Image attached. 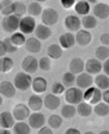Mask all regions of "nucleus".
I'll return each instance as SVG.
<instances>
[{"label":"nucleus","instance_id":"nucleus-1","mask_svg":"<svg viewBox=\"0 0 109 134\" xmlns=\"http://www.w3.org/2000/svg\"><path fill=\"white\" fill-rule=\"evenodd\" d=\"M13 83L15 85L16 89L20 90V91H26L32 85V79L30 77V75L26 72H21L17 73L14 77Z\"/></svg>","mask_w":109,"mask_h":134},{"label":"nucleus","instance_id":"nucleus-2","mask_svg":"<svg viewBox=\"0 0 109 134\" xmlns=\"http://www.w3.org/2000/svg\"><path fill=\"white\" fill-rule=\"evenodd\" d=\"M20 20V16H17L15 14L5 16L1 21V25H2L3 30H5L6 32H15L19 28Z\"/></svg>","mask_w":109,"mask_h":134},{"label":"nucleus","instance_id":"nucleus-3","mask_svg":"<svg viewBox=\"0 0 109 134\" xmlns=\"http://www.w3.org/2000/svg\"><path fill=\"white\" fill-rule=\"evenodd\" d=\"M65 99L69 104L78 105L84 100V93L82 89H80L79 87H70V89L65 92Z\"/></svg>","mask_w":109,"mask_h":134},{"label":"nucleus","instance_id":"nucleus-4","mask_svg":"<svg viewBox=\"0 0 109 134\" xmlns=\"http://www.w3.org/2000/svg\"><path fill=\"white\" fill-rule=\"evenodd\" d=\"M102 92L99 88L90 87L84 93V100L90 103L91 105H96L102 100Z\"/></svg>","mask_w":109,"mask_h":134},{"label":"nucleus","instance_id":"nucleus-5","mask_svg":"<svg viewBox=\"0 0 109 134\" xmlns=\"http://www.w3.org/2000/svg\"><path fill=\"white\" fill-rule=\"evenodd\" d=\"M12 114H13L15 120L24 121L25 119H28V117L30 115V108L28 107V105L19 103V104L15 105V107L13 108Z\"/></svg>","mask_w":109,"mask_h":134},{"label":"nucleus","instance_id":"nucleus-6","mask_svg":"<svg viewBox=\"0 0 109 134\" xmlns=\"http://www.w3.org/2000/svg\"><path fill=\"white\" fill-rule=\"evenodd\" d=\"M59 20V14L54 8H46L41 13V21L43 24L51 26L54 25Z\"/></svg>","mask_w":109,"mask_h":134},{"label":"nucleus","instance_id":"nucleus-7","mask_svg":"<svg viewBox=\"0 0 109 134\" xmlns=\"http://www.w3.org/2000/svg\"><path fill=\"white\" fill-rule=\"evenodd\" d=\"M39 60H36L34 57L31 55H27L25 57L22 62H21V68L24 72H26L28 74H34L39 69Z\"/></svg>","mask_w":109,"mask_h":134},{"label":"nucleus","instance_id":"nucleus-8","mask_svg":"<svg viewBox=\"0 0 109 134\" xmlns=\"http://www.w3.org/2000/svg\"><path fill=\"white\" fill-rule=\"evenodd\" d=\"M35 27H36V23L32 16H24L23 18H21L20 24H19L20 32L24 34H29L35 30Z\"/></svg>","mask_w":109,"mask_h":134},{"label":"nucleus","instance_id":"nucleus-9","mask_svg":"<svg viewBox=\"0 0 109 134\" xmlns=\"http://www.w3.org/2000/svg\"><path fill=\"white\" fill-rule=\"evenodd\" d=\"M86 72L91 75H98L103 70V64L98 59H89L85 63Z\"/></svg>","mask_w":109,"mask_h":134},{"label":"nucleus","instance_id":"nucleus-10","mask_svg":"<svg viewBox=\"0 0 109 134\" xmlns=\"http://www.w3.org/2000/svg\"><path fill=\"white\" fill-rule=\"evenodd\" d=\"M94 83L92 75L89 73H81L76 78V85L80 89H88Z\"/></svg>","mask_w":109,"mask_h":134},{"label":"nucleus","instance_id":"nucleus-11","mask_svg":"<svg viewBox=\"0 0 109 134\" xmlns=\"http://www.w3.org/2000/svg\"><path fill=\"white\" fill-rule=\"evenodd\" d=\"M16 92V87L14 83L9 81H2L0 84V93L2 97L5 98H12Z\"/></svg>","mask_w":109,"mask_h":134},{"label":"nucleus","instance_id":"nucleus-12","mask_svg":"<svg viewBox=\"0 0 109 134\" xmlns=\"http://www.w3.org/2000/svg\"><path fill=\"white\" fill-rule=\"evenodd\" d=\"M27 120L30 127L34 129H40L46 123V118L42 113H31Z\"/></svg>","mask_w":109,"mask_h":134},{"label":"nucleus","instance_id":"nucleus-13","mask_svg":"<svg viewBox=\"0 0 109 134\" xmlns=\"http://www.w3.org/2000/svg\"><path fill=\"white\" fill-rule=\"evenodd\" d=\"M81 25H82V21L76 15H68L66 17V19H65V26L71 32L80 30Z\"/></svg>","mask_w":109,"mask_h":134},{"label":"nucleus","instance_id":"nucleus-14","mask_svg":"<svg viewBox=\"0 0 109 134\" xmlns=\"http://www.w3.org/2000/svg\"><path fill=\"white\" fill-rule=\"evenodd\" d=\"M43 105L46 106L47 109L53 111V110H56L59 108V106L61 105V100L58 97V95L54 94V93L48 94L46 95V97L43 99Z\"/></svg>","mask_w":109,"mask_h":134},{"label":"nucleus","instance_id":"nucleus-15","mask_svg":"<svg viewBox=\"0 0 109 134\" xmlns=\"http://www.w3.org/2000/svg\"><path fill=\"white\" fill-rule=\"evenodd\" d=\"M76 36V42L81 46V47H86L92 40V34L88 31V29H80L78 30Z\"/></svg>","mask_w":109,"mask_h":134},{"label":"nucleus","instance_id":"nucleus-16","mask_svg":"<svg viewBox=\"0 0 109 134\" xmlns=\"http://www.w3.org/2000/svg\"><path fill=\"white\" fill-rule=\"evenodd\" d=\"M93 14L97 18L106 19L109 17V5L105 3H96L93 7Z\"/></svg>","mask_w":109,"mask_h":134},{"label":"nucleus","instance_id":"nucleus-17","mask_svg":"<svg viewBox=\"0 0 109 134\" xmlns=\"http://www.w3.org/2000/svg\"><path fill=\"white\" fill-rule=\"evenodd\" d=\"M15 118H14L13 114H11L10 112H7V111H4V112H1L0 114V126L1 128H12L15 124Z\"/></svg>","mask_w":109,"mask_h":134},{"label":"nucleus","instance_id":"nucleus-18","mask_svg":"<svg viewBox=\"0 0 109 134\" xmlns=\"http://www.w3.org/2000/svg\"><path fill=\"white\" fill-rule=\"evenodd\" d=\"M31 88L35 93L41 94L47 91L48 89V82L43 77H36L32 80V85Z\"/></svg>","mask_w":109,"mask_h":134},{"label":"nucleus","instance_id":"nucleus-19","mask_svg":"<svg viewBox=\"0 0 109 134\" xmlns=\"http://www.w3.org/2000/svg\"><path fill=\"white\" fill-rule=\"evenodd\" d=\"M69 70H70V72H72L73 74L75 75L81 74V73H83V71L85 70V63L80 58H75V59L70 60V63H69Z\"/></svg>","mask_w":109,"mask_h":134},{"label":"nucleus","instance_id":"nucleus-20","mask_svg":"<svg viewBox=\"0 0 109 134\" xmlns=\"http://www.w3.org/2000/svg\"><path fill=\"white\" fill-rule=\"evenodd\" d=\"M25 48L31 54H37L41 49V43L37 37H29L25 41Z\"/></svg>","mask_w":109,"mask_h":134},{"label":"nucleus","instance_id":"nucleus-21","mask_svg":"<svg viewBox=\"0 0 109 134\" xmlns=\"http://www.w3.org/2000/svg\"><path fill=\"white\" fill-rule=\"evenodd\" d=\"M34 34H35V36L40 40H48V37L52 35V30L46 24H39L35 27Z\"/></svg>","mask_w":109,"mask_h":134},{"label":"nucleus","instance_id":"nucleus-22","mask_svg":"<svg viewBox=\"0 0 109 134\" xmlns=\"http://www.w3.org/2000/svg\"><path fill=\"white\" fill-rule=\"evenodd\" d=\"M60 44L63 48H70L76 43V36L72 32H66L60 36Z\"/></svg>","mask_w":109,"mask_h":134},{"label":"nucleus","instance_id":"nucleus-23","mask_svg":"<svg viewBox=\"0 0 109 134\" xmlns=\"http://www.w3.org/2000/svg\"><path fill=\"white\" fill-rule=\"evenodd\" d=\"M27 105H28V107L30 108L31 111L37 112V111H40L41 108H42L43 100L41 99V97H40L39 95H31L28 98Z\"/></svg>","mask_w":109,"mask_h":134},{"label":"nucleus","instance_id":"nucleus-24","mask_svg":"<svg viewBox=\"0 0 109 134\" xmlns=\"http://www.w3.org/2000/svg\"><path fill=\"white\" fill-rule=\"evenodd\" d=\"M47 54L51 59L59 60L63 55V47H62L61 44L53 43V44L48 46V49H47Z\"/></svg>","mask_w":109,"mask_h":134},{"label":"nucleus","instance_id":"nucleus-25","mask_svg":"<svg viewBox=\"0 0 109 134\" xmlns=\"http://www.w3.org/2000/svg\"><path fill=\"white\" fill-rule=\"evenodd\" d=\"M94 109L92 108L91 104L88 103V102H83L82 101L81 103L78 104V107H77V114H79L81 117H89L92 111Z\"/></svg>","mask_w":109,"mask_h":134},{"label":"nucleus","instance_id":"nucleus-26","mask_svg":"<svg viewBox=\"0 0 109 134\" xmlns=\"http://www.w3.org/2000/svg\"><path fill=\"white\" fill-rule=\"evenodd\" d=\"M109 76L106 74H98L94 79V83L96 86L99 88L100 90H107L109 89Z\"/></svg>","mask_w":109,"mask_h":134},{"label":"nucleus","instance_id":"nucleus-27","mask_svg":"<svg viewBox=\"0 0 109 134\" xmlns=\"http://www.w3.org/2000/svg\"><path fill=\"white\" fill-rule=\"evenodd\" d=\"M0 11L3 15H11L14 12V2L11 0H2L0 3Z\"/></svg>","mask_w":109,"mask_h":134},{"label":"nucleus","instance_id":"nucleus-28","mask_svg":"<svg viewBox=\"0 0 109 134\" xmlns=\"http://www.w3.org/2000/svg\"><path fill=\"white\" fill-rule=\"evenodd\" d=\"M14 134H29L30 133V125L23 121H19L14 124L13 127Z\"/></svg>","mask_w":109,"mask_h":134},{"label":"nucleus","instance_id":"nucleus-29","mask_svg":"<svg viewBox=\"0 0 109 134\" xmlns=\"http://www.w3.org/2000/svg\"><path fill=\"white\" fill-rule=\"evenodd\" d=\"M75 11L79 15H87L90 11V4L88 1L85 0H80L75 4Z\"/></svg>","mask_w":109,"mask_h":134},{"label":"nucleus","instance_id":"nucleus-30","mask_svg":"<svg viewBox=\"0 0 109 134\" xmlns=\"http://www.w3.org/2000/svg\"><path fill=\"white\" fill-rule=\"evenodd\" d=\"M94 112L99 117H105L109 114V104L105 102H99L94 107Z\"/></svg>","mask_w":109,"mask_h":134},{"label":"nucleus","instance_id":"nucleus-31","mask_svg":"<svg viewBox=\"0 0 109 134\" xmlns=\"http://www.w3.org/2000/svg\"><path fill=\"white\" fill-rule=\"evenodd\" d=\"M77 113V108L74 107L73 104H68V105H64L61 109V115L66 118V119H69V118H73L74 116Z\"/></svg>","mask_w":109,"mask_h":134},{"label":"nucleus","instance_id":"nucleus-32","mask_svg":"<svg viewBox=\"0 0 109 134\" xmlns=\"http://www.w3.org/2000/svg\"><path fill=\"white\" fill-rule=\"evenodd\" d=\"M82 25L85 29H92L96 27L97 25V20L94 15H84V17L82 18Z\"/></svg>","mask_w":109,"mask_h":134},{"label":"nucleus","instance_id":"nucleus-33","mask_svg":"<svg viewBox=\"0 0 109 134\" xmlns=\"http://www.w3.org/2000/svg\"><path fill=\"white\" fill-rule=\"evenodd\" d=\"M42 7L40 4V2H31L28 6H27V12L30 16H39L42 13Z\"/></svg>","mask_w":109,"mask_h":134},{"label":"nucleus","instance_id":"nucleus-34","mask_svg":"<svg viewBox=\"0 0 109 134\" xmlns=\"http://www.w3.org/2000/svg\"><path fill=\"white\" fill-rule=\"evenodd\" d=\"M13 68V60L8 57H1L0 59V70L2 73H7Z\"/></svg>","mask_w":109,"mask_h":134},{"label":"nucleus","instance_id":"nucleus-35","mask_svg":"<svg viewBox=\"0 0 109 134\" xmlns=\"http://www.w3.org/2000/svg\"><path fill=\"white\" fill-rule=\"evenodd\" d=\"M95 57L99 60H106L109 59V47H107V46L98 47L95 51Z\"/></svg>","mask_w":109,"mask_h":134},{"label":"nucleus","instance_id":"nucleus-36","mask_svg":"<svg viewBox=\"0 0 109 134\" xmlns=\"http://www.w3.org/2000/svg\"><path fill=\"white\" fill-rule=\"evenodd\" d=\"M63 116H60V115H51L48 119V123L50 125V127L53 128V129H58V128L61 127L62 123H63Z\"/></svg>","mask_w":109,"mask_h":134},{"label":"nucleus","instance_id":"nucleus-37","mask_svg":"<svg viewBox=\"0 0 109 134\" xmlns=\"http://www.w3.org/2000/svg\"><path fill=\"white\" fill-rule=\"evenodd\" d=\"M0 43L4 47L7 54H12V53H15L17 51V47L12 42V40H11L10 37H6L5 40H1Z\"/></svg>","mask_w":109,"mask_h":134},{"label":"nucleus","instance_id":"nucleus-38","mask_svg":"<svg viewBox=\"0 0 109 134\" xmlns=\"http://www.w3.org/2000/svg\"><path fill=\"white\" fill-rule=\"evenodd\" d=\"M76 78L77 77H75V74H73L72 72H67L63 75L62 81L66 87H72L76 83Z\"/></svg>","mask_w":109,"mask_h":134},{"label":"nucleus","instance_id":"nucleus-39","mask_svg":"<svg viewBox=\"0 0 109 134\" xmlns=\"http://www.w3.org/2000/svg\"><path fill=\"white\" fill-rule=\"evenodd\" d=\"M10 38L16 47H20L23 43H25V41H26L24 34H22V32H13Z\"/></svg>","mask_w":109,"mask_h":134},{"label":"nucleus","instance_id":"nucleus-40","mask_svg":"<svg viewBox=\"0 0 109 134\" xmlns=\"http://www.w3.org/2000/svg\"><path fill=\"white\" fill-rule=\"evenodd\" d=\"M27 11V7L22 2H14V12L13 14L17 16H22Z\"/></svg>","mask_w":109,"mask_h":134},{"label":"nucleus","instance_id":"nucleus-41","mask_svg":"<svg viewBox=\"0 0 109 134\" xmlns=\"http://www.w3.org/2000/svg\"><path fill=\"white\" fill-rule=\"evenodd\" d=\"M51 58L50 57H42L40 62H39V66L40 69H41L42 71H50L51 70Z\"/></svg>","mask_w":109,"mask_h":134},{"label":"nucleus","instance_id":"nucleus-42","mask_svg":"<svg viewBox=\"0 0 109 134\" xmlns=\"http://www.w3.org/2000/svg\"><path fill=\"white\" fill-rule=\"evenodd\" d=\"M52 91H53V93L56 95L63 94L64 91H65V85L62 84V83H59V82L54 83V84H53V87H52Z\"/></svg>","mask_w":109,"mask_h":134},{"label":"nucleus","instance_id":"nucleus-43","mask_svg":"<svg viewBox=\"0 0 109 134\" xmlns=\"http://www.w3.org/2000/svg\"><path fill=\"white\" fill-rule=\"evenodd\" d=\"M75 3L76 0H61V4L67 9L71 8L73 5H75Z\"/></svg>","mask_w":109,"mask_h":134},{"label":"nucleus","instance_id":"nucleus-44","mask_svg":"<svg viewBox=\"0 0 109 134\" xmlns=\"http://www.w3.org/2000/svg\"><path fill=\"white\" fill-rule=\"evenodd\" d=\"M100 41L103 46H109V34L105 32L100 36Z\"/></svg>","mask_w":109,"mask_h":134},{"label":"nucleus","instance_id":"nucleus-45","mask_svg":"<svg viewBox=\"0 0 109 134\" xmlns=\"http://www.w3.org/2000/svg\"><path fill=\"white\" fill-rule=\"evenodd\" d=\"M37 134H53V130L51 129V127L42 126V127L40 128V130L37 131Z\"/></svg>","mask_w":109,"mask_h":134},{"label":"nucleus","instance_id":"nucleus-46","mask_svg":"<svg viewBox=\"0 0 109 134\" xmlns=\"http://www.w3.org/2000/svg\"><path fill=\"white\" fill-rule=\"evenodd\" d=\"M103 72H104V74H106L107 76H109V59H107L106 60H104V64H103Z\"/></svg>","mask_w":109,"mask_h":134},{"label":"nucleus","instance_id":"nucleus-47","mask_svg":"<svg viewBox=\"0 0 109 134\" xmlns=\"http://www.w3.org/2000/svg\"><path fill=\"white\" fill-rule=\"evenodd\" d=\"M102 100L104 101L105 103L109 104V89H107V90H104V91H103Z\"/></svg>","mask_w":109,"mask_h":134},{"label":"nucleus","instance_id":"nucleus-48","mask_svg":"<svg viewBox=\"0 0 109 134\" xmlns=\"http://www.w3.org/2000/svg\"><path fill=\"white\" fill-rule=\"evenodd\" d=\"M66 134H80V131L77 128H69L66 131Z\"/></svg>","mask_w":109,"mask_h":134},{"label":"nucleus","instance_id":"nucleus-49","mask_svg":"<svg viewBox=\"0 0 109 134\" xmlns=\"http://www.w3.org/2000/svg\"><path fill=\"white\" fill-rule=\"evenodd\" d=\"M5 54H7L6 51H5V48H4V47L0 43V55H1V57H4Z\"/></svg>","mask_w":109,"mask_h":134},{"label":"nucleus","instance_id":"nucleus-50","mask_svg":"<svg viewBox=\"0 0 109 134\" xmlns=\"http://www.w3.org/2000/svg\"><path fill=\"white\" fill-rule=\"evenodd\" d=\"M100 134H109V131L108 130H103V131L100 132Z\"/></svg>","mask_w":109,"mask_h":134},{"label":"nucleus","instance_id":"nucleus-51","mask_svg":"<svg viewBox=\"0 0 109 134\" xmlns=\"http://www.w3.org/2000/svg\"><path fill=\"white\" fill-rule=\"evenodd\" d=\"M89 3H96V0H88Z\"/></svg>","mask_w":109,"mask_h":134},{"label":"nucleus","instance_id":"nucleus-52","mask_svg":"<svg viewBox=\"0 0 109 134\" xmlns=\"http://www.w3.org/2000/svg\"><path fill=\"white\" fill-rule=\"evenodd\" d=\"M36 2H45V1H47V0H35Z\"/></svg>","mask_w":109,"mask_h":134},{"label":"nucleus","instance_id":"nucleus-53","mask_svg":"<svg viewBox=\"0 0 109 134\" xmlns=\"http://www.w3.org/2000/svg\"><path fill=\"white\" fill-rule=\"evenodd\" d=\"M85 134H93V132H91V131H87V132H85Z\"/></svg>","mask_w":109,"mask_h":134}]
</instances>
